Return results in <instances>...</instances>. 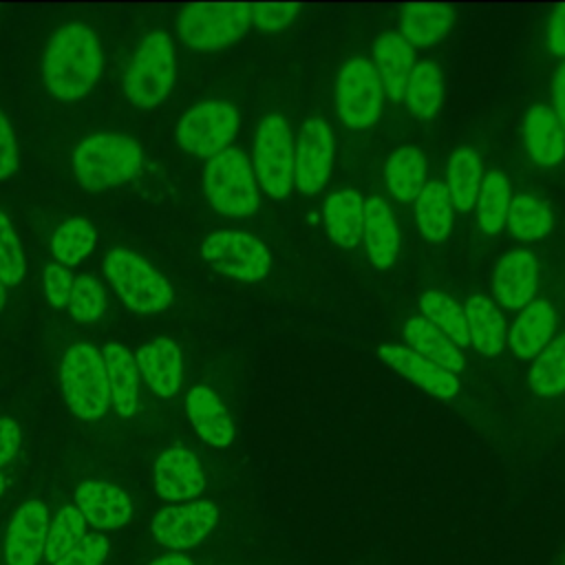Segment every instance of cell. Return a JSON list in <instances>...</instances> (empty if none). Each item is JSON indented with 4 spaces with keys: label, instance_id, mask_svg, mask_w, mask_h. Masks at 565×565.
Masks as SVG:
<instances>
[{
    "label": "cell",
    "instance_id": "obj_1",
    "mask_svg": "<svg viewBox=\"0 0 565 565\" xmlns=\"http://www.w3.org/2000/svg\"><path fill=\"white\" fill-rule=\"evenodd\" d=\"M102 49L84 24H66L55 31L44 53V84L62 102L84 97L102 73Z\"/></svg>",
    "mask_w": 565,
    "mask_h": 565
},
{
    "label": "cell",
    "instance_id": "obj_2",
    "mask_svg": "<svg viewBox=\"0 0 565 565\" xmlns=\"http://www.w3.org/2000/svg\"><path fill=\"white\" fill-rule=\"evenodd\" d=\"M143 154L135 139L119 132H99L84 139L73 154V172L82 188L99 192L137 177Z\"/></svg>",
    "mask_w": 565,
    "mask_h": 565
},
{
    "label": "cell",
    "instance_id": "obj_3",
    "mask_svg": "<svg viewBox=\"0 0 565 565\" xmlns=\"http://www.w3.org/2000/svg\"><path fill=\"white\" fill-rule=\"evenodd\" d=\"M177 79V60L170 35L152 31L141 38L124 77L126 97L139 108L159 106Z\"/></svg>",
    "mask_w": 565,
    "mask_h": 565
},
{
    "label": "cell",
    "instance_id": "obj_4",
    "mask_svg": "<svg viewBox=\"0 0 565 565\" xmlns=\"http://www.w3.org/2000/svg\"><path fill=\"white\" fill-rule=\"evenodd\" d=\"M203 190L218 214L249 216L258 210V183L252 161L238 148H227L207 161Z\"/></svg>",
    "mask_w": 565,
    "mask_h": 565
},
{
    "label": "cell",
    "instance_id": "obj_5",
    "mask_svg": "<svg viewBox=\"0 0 565 565\" xmlns=\"http://www.w3.org/2000/svg\"><path fill=\"white\" fill-rule=\"evenodd\" d=\"M104 274L119 298L137 313H159L172 300L170 282L135 252L110 249L104 258Z\"/></svg>",
    "mask_w": 565,
    "mask_h": 565
},
{
    "label": "cell",
    "instance_id": "obj_6",
    "mask_svg": "<svg viewBox=\"0 0 565 565\" xmlns=\"http://www.w3.org/2000/svg\"><path fill=\"white\" fill-rule=\"evenodd\" d=\"M62 388L68 408L79 419H99L110 406L102 351L88 344H73L62 360Z\"/></svg>",
    "mask_w": 565,
    "mask_h": 565
},
{
    "label": "cell",
    "instance_id": "obj_7",
    "mask_svg": "<svg viewBox=\"0 0 565 565\" xmlns=\"http://www.w3.org/2000/svg\"><path fill=\"white\" fill-rule=\"evenodd\" d=\"M256 183L271 199H285L294 188V137L287 119L278 113L267 115L258 128L252 152Z\"/></svg>",
    "mask_w": 565,
    "mask_h": 565
},
{
    "label": "cell",
    "instance_id": "obj_8",
    "mask_svg": "<svg viewBox=\"0 0 565 565\" xmlns=\"http://www.w3.org/2000/svg\"><path fill=\"white\" fill-rule=\"evenodd\" d=\"M247 29L249 4H188L177 20L181 40L203 53H214L238 42Z\"/></svg>",
    "mask_w": 565,
    "mask_h": 565
},
{
    "label": "cell",
    "instance_id": "obj_9",
    "mask_svg": "<svg viewBox=\"0 0 565 565\" xmlns=\"http://www.w3.org/2000/svg\"><path fill=\"white\" fill-rule=\"evenodd\" d=\"M384 90L373 62L355 57L347 62L335 77L338 119L353 130L371 128L382 117Z\"/></svg>",
    "mask_w": 565,
    "mask_h": 565
},
{
    "label": "cell",
    "instance_id": "obj_10",
    "mask_svg": "<svg viewBox=\"0 0 565 565\" xmlns=\"http://www.w3.org/2000/svg\"><path fill=\"white\" fill-rule=\"evenodd\" d=\"M238 130V110L218 99L201 102L177 124L179 146L201 159H214L225 152Z\"/></svg>",
    "mask_w": 565,
    "mask_h": 565
},
{
    "label": "cell",
    "instance_id": "obj_11",
    "mask_svg": "<svg viewBox=\"0 0 565 565\" xmlns=\"http://www.w3.org/2000/svg\"><path fill=\"white\" fill-rule=\"evenodd\" d=\"M201 254L212 269L243 282L263 280L271 267V256L265 243L252 234L234 230H221L207 236Z\"/></svg>",
    "mask_w": 565,
    "mask_h": 565
},
{
    "label": "cell",
    "instance_id": "obj_12",
    "mask_svg": "<svg viewBox=\"0 0 565 565\" xmlns=\"http://www.w3.org/2000/svg\"><path fill=\"white\" fill-rule=\"evenodd\" d=\"M335 139L329 124L320 117H311L300 126L294 143V188L305 194H318L333 166Z\"/></svg>",
    "mask_w": 565,
    "mask_h": 565
},
{
    "label": "cell",
    "instance_id": "obj_13",
    "mask_svg": "<svg viewBox=\"0 0 565 565\" xmlns=\"http://www.w3.org/2000/svg\"><path fill=\"white\" fill-rule=\"evenodd\" d=\"M218 510L212 501H194L185 505L163 508L152 521V536L170 550H188L199 545L216 525Z\"/></svg>",
    "mask_w": 565,
    "mask_h": 565
},
{
    "label": "cell",
    "instance_id": "obj_14",
    "mask_svg": "<svg viewBox=\"0 0 565 565\" xmlns=\"http://www.w3.org/2000/svg\"><path fill=\"white\" fill-rule=\"evenodd\" d=\"M49 510L42 501L22 503L9 521L4 539L7 565H35L44 554L49 534Z\"/></svg>",
    "mask_w": 565,
    "mask_h": 565
},
{
    "label": "cell",
    "instance_id": "obj_15",
    "mask_svg": "<svg viewBox=\"0 0 565 565\" xmlns=\"http://www.w3.org/2000/svg\"><path fill=\"white\" fill-rule=\"evenodd\" d=\"M539 265L527 249L503 254L492 274V296L505 309H523L534 300Z\"/></svg>",
    "mask_w": 565,
    "mask_h": 565
},
{
    "label": "cell",
    "instance_id": "obj_16",
    "mask_svg": "<svg viewBox=\"0 0 565 565\" xmlns=\"http://www.w3.org/2000/svg\"><path fill=\"white\" fill-rule=\"evenodd\" d=\"M377 355L399 375L430 393L439 399H452L459 393V380L455 373L441 369L433 360L415 353L408 347L399 344H382L377 349Z\"/></svg>",
    "mask_w": 565,
    "mask_h": 565
},
{
    "label": "cell",
    "instance_id": "obj_17",
    "mask_svg": "<svg viewBox=\"0 0 565 565\" xmlns=\"http://www.w3.org/2000/svg\"><path fill=\"white\" fill-rule=\"evenodd\" d=\"M75 503L84 521L97 530H117L128 523L132 512L130 497L104 479H90L77 486Z\"/></svg>",
    "mask_w": 565,
    "mask_h": 565
},
{
    "label": "cell",
    "instance_id": "obj_18",
    "mask_svg": "<svg viewBox=\"0 0 565 565\" xmlns=\"http://www.w3.org/2000/svg\"><path fill=\"white\" fill-rule=\"evenodd\" d=\"M154 490L170 501L196 499L205 490L199 459L181 446L161 452L154 461Z\"/></svg>",
    "mask_w": 565,
    "mask_h": 565
},
{
    "label": "cell",
    "instance_id": "obj_19",
    "mask_svg": "<svg viewBox=\"0 0 565 565\" xmlns=\"http://www.w3.org/2000/svg\"><path fill=\"white\" fill-rule=\"evenodd\" d=\"M139 377L159 397H170L179 391L183 380V358L170 338H154L135 355Z\"/></svg>",
    "mask_w": 565,
    "mask_h": 565
},
{
    "label": "cell",
    "instance_id": "obj_20",
    "mask_svg": "<svg viewBox=\"0 0 565 565\" xmlns=\"http://www.w3.org/2000/svg\"><path fill=\"white\" fill-rule=\"evenodd\" d=\"M415 66V49L399 33H384L373 44V68L388 99H404L411 71Z\"/></svg>",
    "mask_w": 565,
    "mask_h": 565
},
{
    "label": "cell",
    "instance_id": "obj_21",
    "mask_svg": "<svg viewBox=\"0 0 565 565\" xmlns=\"http://www.w3.org/2000/svg\"><path fill=\"white\" fill-rule=\"evenodd\" d=\"M185 408L192 428L196 435L214 446V448H225L234 439V424L232 417L221 402V397L207 388V386H192L185 397Z\"/></svg>",
    "mask_w": 565,
    "mask_h": 565
},
{
    "label": "cell",
    "instance_id": "obj_22",
    "mask_svg": "<svg viewBox=\"0 0 565 565\" xmlns=\"http://www.w3.org/2000/svg\"><path fill=\"white\" fill-rule=\"evenodd\" d=\"M362 241L371 263L377 269H388L397 260L399 230L391 207L382 196H369L364 201Z\"/></svg>",
    "mask_w": 565,
    "mask_h": 565
},
{
    "label": "cell",
    "instance_id": "obj_23",
    "mask_svg": "<svg viewBox=\"0 0 565 565\" xmlns=\"http://www.w3.org/2000/svg\"><path fill=\"white\" fill-rule=\"evenodd\" d=\"M554 329H556L554 307L543 298L532 300L527 307L521 309V313L516 316L508 333L512 353L523 360H534L550 344Z\"/></svg>",
    "mask_w": 565,
    "mask_h": 565
},
{
    "label": "cell",
    "instance_id": "obj_24",
    "mask_svg": "<svg viewBox=\"0 0 565 565\" xmlns=\"http://www.w3.org/2000/svg\"><path fill=\"white\" fill-rule=\"evenodd\" d=\"M322 221L329 238L335 245L344 249L358 247L362 243L364 227V201L360 192H355L353 188H344L329 194L322 205Z\"/></svg>",
    "mask_w": 565,
    "mask_h": 565
},
{
    "label": "cell",
    "instance_id": "obj_25",
    "mask_svg": "<svg viewBox=\"0 0 565 565\" xmlns=\"http://www.w3.org/2000/svg\"><path fill=\"white\" fill-rule=\"evenodd\" d=\"M525 148L534 163L556 166L565 157V130L561 128L556 115L545 104L530 106L523 126Z\"/></svg>",
    "mask_w": 565,
    "mask_h": 565
},
{
    "label": "cell",
    "instance_id": "obj_26",
    "mask_svg": "<svg viewBox=\"0 0 565 565\" xmlns=\"http://www.w3.org/2000/svg\"><path fill=\"white\" fill-rule=\"evenodd\" d=\"M455 13L448 4L415 2L402 9V38L415 46H433L452 29Z\"/></svg>",
    "mask_w": 565,
    "mask_h": 565
},
{
    "label": "cell",
    "instance_id": "obj_27",
    "mask_svg": "<svg viewBox=\"0 0 565 565\" xmlns=\"http://www.w3.org/2000/svg\"><path fill=\"white\" fill-rule=\"evenodd\" d=\"M468 340L481 355H499L505 344V320L488 296H470L463 305Z\"/></svg>",
    "mask_w": 565,
    "mask_h": 565
},
{
    "label": "cell",
    "instance_id": "obj_28",
    "mask_svg": "<svg viewBox=\"0 0 565 565\" xmlns=\"http://www.w3.org/2000/svg\"><path fill=\"white\" fill-rule=\"evenodd\" d=\"M102 355L106 364L110 402L119 415L128 417L135 413L137 391H139V369H137L135 355L119 342H108Z\"/></svg>",
    "mask_w": 565,
    "mask_h": 565
},
{
    "label": "cell",
    "instance_id": "obj_29",
    "mask_svg": "<svg viewBox=\"0 0 565 565\" xmlns=\"http://www.w3.org/2000/svg\"><path fill=\"white\" fill-rule=\"evenodd\" d=\"M404 340H406L408 349L433 360L435 364H439L441 369H446L455 375H457V371L463 369L461 349L448 335H444L435 324H430L424 316H413L404 324Z\"/></svg>",
    "mask_w": 565,
    "mask_h": 565
},
{
    "label": "cell",
    "instance_id": "obj_30",
    "mask_svg": "<svg viewBox=\"0 0 565 565\" xmlns=\"http://www.w3.org/2000/svg\"><path fill=\"white\" fill-rule=\"evenodd\" d=\"M483 172L477 150L463 146L457 148L446 166V190L457 212H470L481 192Z\"/></svg>",
    "mask_w": 565,
    "mask_h": 565
},
{
    "label": "cell",
    "instance_id": "obj_31",
    "mask_svg": "<svg viewBox=\"0 0 565 565\" xmlns=\"http://www.w3.org/2000/svg\"><path fill=\"white\" fill-rule=\"evenodd\" d=\"M386 188L388 192L402 201L411 203L417 199L422 188L426 185V157L415 146H399L391 152L386 161Z\"/></svg>",
    "mask_w": 565,
    "mask_h": 565
},
{
    "label": "cell",
    "instance_id": "obj_32",
    "mask_svg": "<svg viewBox=\"0 0 565 565\" xmlns=\"http://www.w3.org/2000/svg\"><path fill=\"white\" fill-rule=\"evenodd\" d=\"M455 207L441 181H428L415 199V221L419 234L430 243H441L452 227Z\"/></svg>",
    "mask_w": 565,
    "mask_h": 565
},
{
    "label": "cell",
    "instance_id": "obj_33",
    "mask_svg": "<svg viewBox=\"0 0 565 565\" xmlns=\"http://www.w3.org/2000/svg\"><path fill=\"white\" fill-rule=\"evenodd\" d=\"M441 99H444V77L439 66L430 60L415 62L406 84V93H404L408 113L417 119H430L439 110Z\"/></svg>",
    "mask_w": 565,
    "mask_h": 565
},
{
    "label": "cell",
    "instance_id": "obj_34",
    "mask_svg": "<svg viewBox=\"0 0 565 565\" xmlns=\"http://www.w3.org/2000/svg\"><path fill=\"white\" fill-rule=\"evenodd\" d=\"M512 190L510 181L503 172H488L481 183V192L477 196V225L483 234H497L505 225V216L510 210Z\"/></svg>",
    "mask_w": 565,
    "mask_h": 565
},
{
    "label": "cell",
    "instance_id": "obj_35",
    "mask_svg": "<svg viewBox=\"0 0 565 565\" xmlns=\"http://www.w3.org/2000/svg\"><path fill=\"white\" fill-rule=\"evenodd\" d=\"M527 382L539 397H554L565 391V333L552 338L532 360Z\"/></svg>",
    "mask_w": 565,
    "mask_h": 565
},
{
    "label": "cell",
    "instance_id": "obj_36",
    "mask_svg": "<svg viewBox=\"0 0 565 565\" xmlns=\"http://www.w3.org/2000/svg\"><path fill=\"white\" fill-rule=\"evenodd\" d=\"M552 223H554L552 212L539 199H534L532 194H525V192L512 196L510 210L505 216V225L514 238L525 241V243L539 241L550 234Z\"/></svg>",
    "mask_w": 565,
    "mask_h": 565
},
{
    "label": "cell",
    "instance_id": "obj_37",
    "mask_svg": "<svg viewBox=\"0 0 565 565\" xmlns=\"http://www.w3.org/2000/svg\"><path fill=\"white\" fill-rule=\"evenodd\" d=\"M422 316L435 324L444 335H448L459 349L468 347V324H466V313L463 307L448 294L430 289L422 294L419 298Z\"/></svg>",
    "mask_w": 565,
    "mask_h": 565
},
{
    "label": "cell",
    "instance_id": "obj_38",
    "mask_svg": "<svg viewBox=\"0 0 565 565\" xmlns=\"http://www.w3.org/2000/svg\"><path fill=\"white\" fill-rule=\"evenodd\" d=\"M95 245V230L90 227L88 221L84 218H68L62 223L53 238H51V252L53 258L64 267V265H77L84 260Z\"/></svg>",
    "mask_w": 565,
    "mask_h": 565
},
{
    "label": "cell",
    "instance_id": "obj_39",
    "mask_svg": "<svg viewBox=\"0 0 565 565\" xmlns=\"http://www.w3.org/2000/svg\"><path fill=\"white\" fill-rule=\"evenodd\" d=\"M86 534V521L82 512L75 505H64L49 525L46 545H44V558L49 563H55L62 558L82 536Z\"/></svg>",
    "mask_w": 565,
    "mask_h": 565
},
{
    "label": "cell",
    "instance_id": "obj_40",
    "mask_svg": "<svg viewBox=\"0 0 565 565\" xmlns=\"http://www.w3.org/2000/svg\"><path fill=\"white\" fill-rule=\"evenodd\" d=\"M68 311H71V318H75L77 322L99 320L106 311L104 287L90 276L75 278L71 300H68Z\"/></svg>",
    "mask_w": 565,
    "mask_h": 565
},
{
    "label": "cell",
    "instance_id": "obj_41",
    "mask_svg": "<svg viewBox=\"0 0 565 565\" xmlns=\"http://www.w3.org/2000/svg\"><path fill=\"white\" fill-rule=\"evenodd\" d=\"M24 278V254L13 225L0 212V280L4 287L18 285Z\"/></svg>",
    "mask_w": 565,
    "mask_h": 565
},
{
    "label": "cell",
    "instance_id": "obj_42",
    "mask_svg": "<svg viewBox=\"0 0 565 565\" xmlns=\"http://www.w3.org/2000/svg\"><path fill=\"white\" fill-rule=\"evenodd\" d=\"M300 11V4H249V24L263 33L285 29Z\"/></svg>",
    "mask_w": 565,
    "mask_h": 565
},
{
    "label": "cell",
    "instance_id": "obj_43",
    "mask_svg": "<svg viewBox=\"0 0 565 565\" xmlns=\"http://www.w3.org/2000/svg\"><path fill=\"white\" fill-rule=\"evenodd\" d=\"M108 554V541L102 534H84L62 558L51 565H102Z\"/></svg>",
    "mask_w": 565,
    "mask_h": 565
},
{
    "label": "cell",
    "instance_id": "obj_44",
    "mask_svg": "<svg viewBox=\"0 0 565 565\" xmlns=\"http://www.w3.org/2000/svg\"><path fill=\"white\" fill-rule=\"evenodd\" d=\"M75 276L68 267L62 265H46L44 269V291L53 307H68L71 291H73Z\"/></svg>",
    "mask_w": 565,
    "mask_h": 565
},
{
    "label": "cell",
    "instance_id": "obj_45",
    "mask_svg": "<svg viewBox=\"0 0 565 565\" xmlns=\"http://www.w3.org/2000/svg\"><path fill=\"white\" fill-rule=\"evenodd\" d=\"M18 163H20V157H18V143H15L11 124L0 113V181L13 177L18 170Z\"/></svg>",
    "mask_w": 565,
    "mask_h": 565
},
{
    "label": "cell",
    "instance_id": "obj_46",
    "mask_svg": "<svg viewBox=\"0 0 565 565\" xmlns=\"http://www.w3.org/2000/svg\"><path fill=\"white\" fill-rule=\"evenodd\" d=\"M20 441H22L20 426L9 417H0V466L9 463L15 457Z\"/></svg>",
    "mask_w": 565,
    "mask_h": 565
},
{
    "label": "cell",
    "instance_id": "obj_47",
    "mask_svg": "<svg viewBox=\"0 0 565 565\" xmlns=\"http://www.w3.org/2000/svg\"><path fill=\"white\" fill-rule=\"evenodd\" d=\"M547 49L556 57H565V4H556L547 22Z\"/></svg>",
    "mask_w": 565,
    "mask_h": 565
},
{
    "label": "cell",
    "instance_id": "obj_48",
    "mask_svg": "<svg viewBox=\"0 0 565 565\" xmlns=\"http://www.w3.org/2000/svg\"><path fill=\"white\" fill-rule=\"evenodd\" d=\"M552 113L556 115L561 128L565 130V62L556 68L552 77Z\"/></svg>",
    "mask_w": 565,
    "mask_h": 565
},
{
    "label": "cell",
    "instance_id": "obj_49",
    "mask_svg": "<svg viewBox=\"0 0 565 565\" xmlns=\"http://www.w3.org/2000/svg\"><path fill=\"white\" fill-rule=\"evenodd\" d=\"M150 565H192V561L179 552L174 554H166V556H159L157 561H152Z\"/></svg>",
    "mask_w": 565,
    "mask_h": 565
},
{
    "label": "cell",
    "instance_id": "obj_50",
    "mask_svg": "<svg viewBox=\"0 0 565 565\" xmlns=\"http://www.w3.org/2000/svg\"><path fill=\"white\" fill-rule=\"evenodd\" d=\"M4 298H7V287H4V282L0 280V309L4 307Z\"/></svg>",
    "mask_w": 565,
    "mask_h": 565
},
{
    "label": "cell",
    "instance_id": "obj_51",
    "mask_svg": "<svg viewBox=\"0 0 565 565\" xmlns=\"http://www.w3.org/2000/svg\"><path fill=\"white\" fill-rule=\"evenodd\" d=\"M2 490H4V477H2V472H0V494H2Z\"/></svg>",
    "mask_w": 565,
    "mask_h": 565
}]
</instances>
